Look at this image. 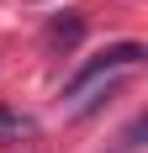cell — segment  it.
Returning a JSON list of instances; mask_svg holds the SVG:
<instances>
[{
	"instance_id": "obj_1",
	"label": "cell",
	"mask_w": 148,
	"mask_h": 153,
	"mask_svg": "<svg viewBox=\"0 0 148 153\" xmlns=\"http://www.w3.org/2000/svg\"><path fill=\"white\" fill-rule=\"evenodd\" d=\"M148 53H143V42H111L106 53H95V58L79 69V74L64 85V100H74V95H85L95 79H106V74H117V69H132V63H143Z\"/></svg>"
},
{
	"instance_id": "obj_2",
	"label": "cell",
	"mask_w": 148,
	"mask_h": 153,
	"mask_svg": "<svg viewBox=\"0 0 148 153\" xmlns=\"http://www.w3.org/2000/svg\"><path fill=\"white\" fill-rule=\"evenodd\" d=\"M79 32H85V16H69V21H53V27H48V42H79Z\"/></svg>"
},
{
	"instance_id": "obj_3",
	"label": "cell",
	"mask_w": 148,
	"mask_h": 153,
	"mask_svg": "<svg viewBox=\"0 0 148 153\" xmlns=\"http://www.w3.org/2000/svg\"><path fill=\"white\" fill-rule=\"evenodd\" d=\"M5 132H32V122L21 116V111H5V106H0V137H5Z\"/></svg>"
}]
</instances>
